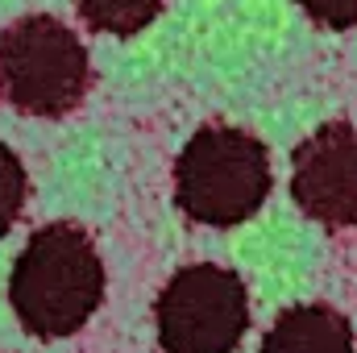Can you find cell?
<instances>
[{
	"mask_svg": "<svg viewBox=\"0 0 357 353\" xmlns=\"http://www.w3.org/2000/svg\"><path fill=\"white\" fill-rule=\"evenodd\" d=\"M291 195L324 229L357 225V125L328 121L295 150Z\"/></svg>",
	"mask_w": 357,
	"mask_h": 353,
	"instance_id": "5",
	"label": "cell"
},
{
	"mask_svg": "<svg viewBox=\"0 0 357 353\" xmlns=\"http://www.w3.org/2000/svg\"><path fill=\"white\" fill-rule=\"evenodd\" d=\"M162 0H79V13L91 29L104 33H137L158 17Z\"/></svg>",
	"mask_w": 357,
	"mask_h": 353,
	"instance_id": "7",
	"label": "cell"
},
{
	"mask_svg": "<svg viewBox=\"0 0 357 353\" xmlns=\"http://www.w3.org/2000/svg\"><path fill=\"white\" fill-rule=\"evenodd\" d=\"M262 353H357L349 320L328 303L287 308L270 324Z\"/></svg>",
	"mask_w": 357,
	"mask_h": 353,
	"instance_id": "6",
	"label": "cell"
},
{
	"mask_svg": "<svg viewBox=\"0 0 357 353\" xmlns=\"http://www.w3.org/2000/svg\"><path fill=\"white\" fill-rule=\"evenodd\" d=\"M21 204H25V167L8 146H0V237L13 229Z\"/></svg>",
	"mask_w": 357,
	"mask_h": 353,
	"instance_id": "8",
	"label": "cell"
},
{
	"mask_svg": "<svg viewBox=\"0 0 357 353\" xmlns=\"http://www.w3.org/2000/svg\"><path fill=\"white\" fill-rule=\"evenodd\" d=\"M17 320L33 337H67L104 299V262L79 225H46L29 237L8 278Z\"/></svg>",
	"mask_w": 357,
	"mask_h": 353,
	"instance_id": "1",
	"label": "cell"
},
{
	"mask_svg": "<svg viewBox=\"0 0 357 353\" xmlns=\"http://www.w3.org/2000/svg\"><path fill=\"white\" fill-rule=\"evenodd\" d=\"M88 50L54 17H21L0 38V96L29 117H63L88 91Z\"/></svg>",
	"mask_w": 357,
	"mask_h": 353,
	"instance_id": "3",
	"label": "cell"
},
{
	"mask_svg": "<svg viewBox=\"0 0 357 353\" xmlns=\"http://www.w3.org/2000/svg\"><path fill=\"white\" fill-rule=\"evenodd\" d=\"M299 8L324 29H357V0H299Z\"/></svg>",
	"mask_w": 357,
	"mask_h": 353,
	"instance_id": "9",
	"label": "cell"
},
{
	"mask_svg": "<svg viewBox=\"0 0 357 353\" xmlns=\"http://www.w3.org/2000/svg\"><path fill=\"white\" fill-rule=\"evenodd\" d=\"M270 191L266 146L233 125L199 129L175 163L178 208L212 229H229L250 220Z\"/></svg>",
	"mask_w": 357,
	"mask_h": 353,
	"instance_id": "2",
	"label": "cell"
},
{
	"mask_svg": "<svg viewBox=\"0 0 357 353\" xmlns=\"http://www.w3.org/2000/svg\"><path fill=\"white\" fill-rule=\"evenodd\" d=\"M154 320L167 353H233L250 324L245 283L225 266H187L162 287Z\"/></svg>",
	"mask_w": 357,
	"mask_h": 353,
	"instance_id": "4",
	"label": "cell"
}]
</instances>
